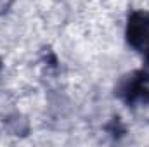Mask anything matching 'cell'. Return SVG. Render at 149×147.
Instances as JSON below:
<instances>
[{"label":"cell","mask_w":149,"mask_h":147,"mask_svg":"<svg viewBox=\"0 0 149 147\" xmlns=\"http://www.w3.org/2000/svg\"><path fill=\"white\" fill-rule=\"evenodd\" d=\"M130 40L141 49H149V17H141L132 23Z\"/></svg>","instance_id":"obj_1"}]
</instances>
